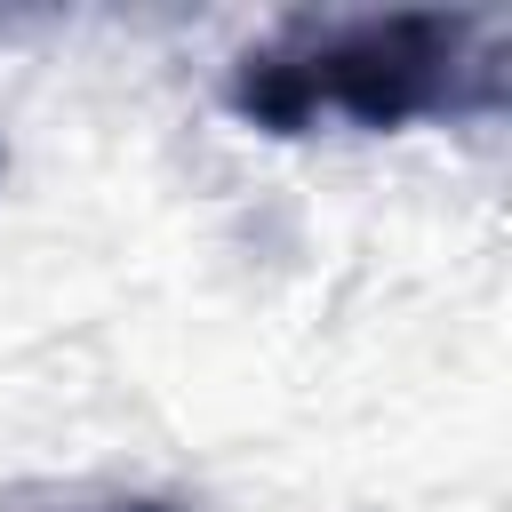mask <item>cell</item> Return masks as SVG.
Segmentation results:
<instances>
[{"label":"cell","instance_id":"cell-1","mask_svg":"<svg viewBox=\"0 0 512 512\" xmlns=\"http://www.w3.org/2000/svg\"><path fill=\"white\" fill-rule=\"evenodd\" d=\"M512 96V24L496 8H384V16H288L232 56L224 104L264 136H312L352 120L368 136L408 120H480Z\"/></svg>","mask_w":512,"mask_h":512},{"label":"cell","instance_id":"cell-2","mask_svg":"<svg viewBox=\"0 0 512 512\" xmlns=\"http://www.w3.org/2000/svg\"><path fill=\"white\" fill-rule=\"evenodd\" d=\"M56 512H184L168 496H88V504H56Z\"/></svg>","mask_w":512,"mask_h":512}]
</instances>
